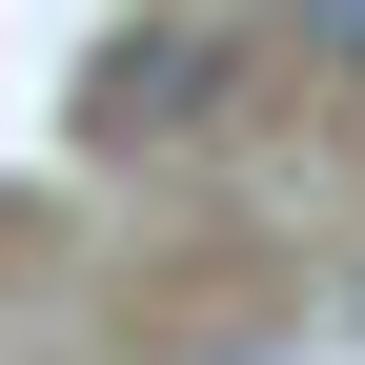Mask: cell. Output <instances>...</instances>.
<instances>
[{"label":"cell","mask_w":365,"mask_h":365,"mask_svg":"<svg viewBox=\"0 0 365 365\" xmlns=\"http://www.w3.org/2000/svg\"><path fill=\"white\" fill-rule=\"evenodd\" d=\"M284 41H304L325 81H365V0H284Z\"/></svg>","instance_id":"2"},{"label":"cell","mask_w":365,"mask_h":365,"mask_svg":"<svg viewBox=\"0 0 365 365\" xmlns=\"http://www.w3.org/2000/svg\"><path fill=\"white\" fill-rule=\"evenodd\" d=\"M203 122V41L143 21V41H102V81H81V143H182Z\"/></svg>","instance_id":"1"}]
</instances>
